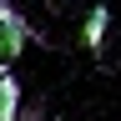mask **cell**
I'll list each match as a JSON object with an SVG mask.
<instances>
[{
	"label": "cell",
	"instance_id": "cell-1",
	"mask_svg": "<svg viewBox=\"0 0 121 121\" xmlns=\"http://www.w3.org/2000/svg\"><path fill=\"white\" fill-rule=\"evenodd\" d=\"M30 40H40V30L25 20L20 10L10 5V0H0V66H10V60H20V51Z\"/></svg>",
	"mask_w": 121,
	"mask_h": 121
},
{
	"label": "cell",
	"instance_id": "cell-2",
	"mask_svg": "<svg viewBox=\"0 0 121 121\" xmlns=\"http://www.w3.org/2000/svg\"><path fill=\"white\" fill-rule=\"evenodd\" d=\"M106 25H111V10H106V5H91L86 10V25H81V45H86L91 56L106 45Z\"/></svg>",
	"mask_w": 121,
	"mask_h": 121
},
{
	"label": "cell",
	"instance_id": "cell-3",
	"mask_svg": "<svg viewBox=\"0 0 121 121\" xmlns=\"http://www.w3.org/2000/svg\"><path fill=\"white\" fill-rule=\"evenodd\" d=\"M20 101H25V91H20V81H15V71L0 66V121H15Z\"/></svg>",
	"mask_w": 121,
	"mask_h": 121
},
{
	"label": "cell",
	"instance_id": "cell-4",
	"mask_svg": "<svg viewBox=\"0 0 121 121\" xmlns=\"http://www.w3.org/2000/svg\"><path fill=\"white\" fill-rule=\"evenodd\" d=\"M15 121H45V106H40V101H20Z\"/></svg>",
	"mask_w": 121,
	"mask_h": 121
}]
</instances>
